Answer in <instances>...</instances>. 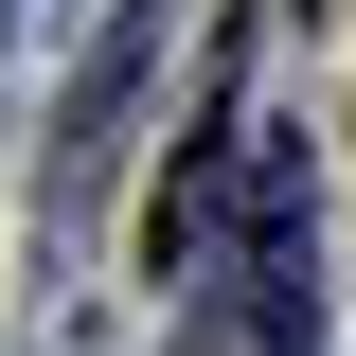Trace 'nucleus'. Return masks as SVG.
<instances>
[{
  "mask_svg": "<svg viewBox=\"0 0 356 356\" xmlns=\"http://www.w3.org/2000/svg\"><path fill=\"white\" fill-rule=\"evenodd\" d=\"M196 356H321V178H303V125H250L232 161V214L196 250Z\"/></svg>",
  "mask_w": 356,
  "mask_h": 356,
  "instance_id": "obj_1",
  "label": "nucleus"
}]
</instances>
